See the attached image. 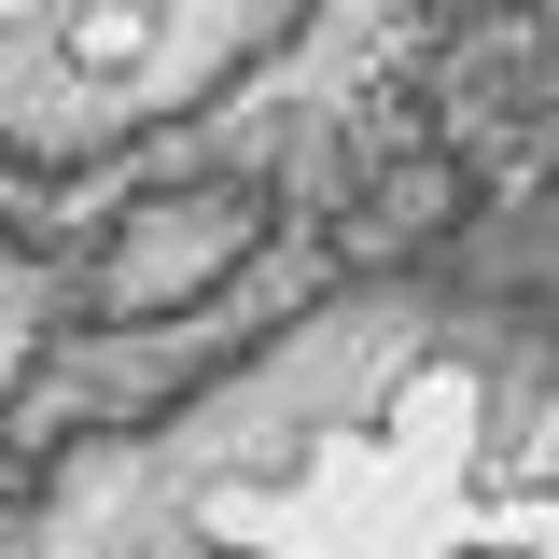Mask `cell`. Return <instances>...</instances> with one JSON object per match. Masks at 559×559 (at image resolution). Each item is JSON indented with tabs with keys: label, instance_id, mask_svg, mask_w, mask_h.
Returning <instances> with one entry per match:
<instances>
[{
	"label": "cell",
	"instance_id": "1",
	"mask_svg": "<svg viewBox=\"0 0 559 559\" xmlns=\"http://www.w3.org/2000/svg\"><path fill=\"white\" fill-rule=\"evenodd\" d=\"M462 210H476V168H462V154H392L378 197H349V266H406V252H433Z\"/></svg>",
	"mask_w": 559,
	"mask_h": 559
},
{
	"label": "cell",
	"instance_id": "2",
	"mask_svg": "<svg viewBox=\"0 0 559 559\" xmlns=\"http://www.w3.org/2000/svg\"><path fill=\"white\" fill-rule=\"evenodd\" d=\"M43 476H57V433L43 419H0V503H28Z\"/></svg>",
	"mask_w": 559,
	"mask_h": 559
},
{
	"label": "cell",
	"instance_id": "3",
	"mask_svg": "<svg viewBox=\"0 0 559 559\" xmlns=\"http://www.w3.org/2000/svg\"><path fill=\"white\" fill-rule=\"evenodd\" d=\"M0 14H28V0H0Z\"/></svg>",
	"mask_w": 559,
	"mask_h": 559
}]
</instances>
